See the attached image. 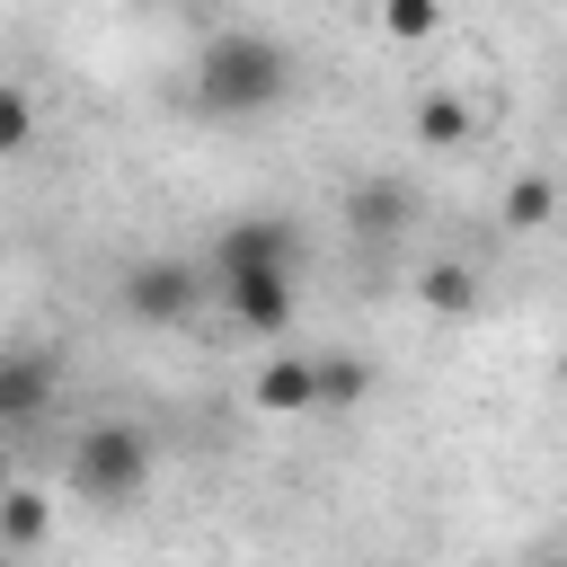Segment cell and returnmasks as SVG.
I'll list each match as a JSON object with an SVG mask.
<instances>
[{
    "label": "cell",
    "mask_w": 567,
    "mask_h": 567,
    "mask_svg": "<svg viewBox=\"0 0 567 567\" xmlns=\"http://www.w3.org/2000/svg\"><path fill=\"white\" fill-rule=\"evenodd\" d=\"M292 275H301V266H239V275H213V292L230 301V319H239L248 337H284V328H292V301H301Z\"/></svg>",
    "instance_id": "cell-5"
},
{
    "label": "cell",
    "mask_w": 567,
    "mask_h": 567,
    "mask_svg": "<svg viewBox=\"0 0 567 567\" xmlns=\"http://www.w3.org/2000/svg\"><path fill=\"white\" fill-rule=\"evenodd\" d=\"M195 301H204V266H186V257H142V266L124 275V310H133L142 328H177Z\"/></svg>",
    "instance_id": "cell-4"
},
{
    "label": "cell",
    "mask_w": 567,
    "mask_h": 567,
    "mask_svg": "<svg viewBox=\"0 0 567 567\" xmlns=\"http://www.w3.org/2000/svg\"><path fill=\"white\" fill-rule=\"evenodd\" d=\"M151 470H159V452L133 416H97L71 434V496H89V505H133L151 487Z\"/></svg>",
    "instance_id": "cell-2"
},
{
    "label": "cell",
    "mask_w": 567,
    "mask_h": 567,
    "mask_svg": "<svg viewBox=\"0 0 567 567\" xmlns=\"http://www.w3.org/2000/svg\"><path fill=\"white\" fill-rule=\"evenodd\" d=\"M27 142H35V106H27L18 89H0V159H18Z\"/></svg>",
    "instance_id": "cell-15"
},
{
    "label": "cell",
    "mask_w": 567,
    "mask_h": 567,
    "mask_svg": "<svg viewBox=\"0 0 567 567\" xmlns=\"http://www.w3.org/2000/svg\"><path fill=\"white\" fill-rule=\"evenodd\" d=\"M416 301H425V310H443V319L478 310V266H461V257H434V266L416 275Z\"/></svg>",
    "instance_id": "cell-8"
},
{
    "label": "cell",
    "mask_w": 567,
    "mask_h": 567,
    "mask_svg": "<svg viewBox=\"0 0 567 567\" xmlns=\"http://www.w3.org/2000/svg\"><path fill=\"white\" fill-rule=\"evenodd\" d=\"M416 142L425 151H461L470 142V106L461 97H416Z\"/></svg>",
    "instance_id": "cell-12"
},
{
    "label": "cell",
    "mask_w": 567,
    "mask_h": 567,
    "mask_svg": "<svg viewBox=\"0 0 567 567\" xmlns=\"http://www.w3.org/2000/svg\"><path fill=\"white\" fill-rule=\"evenodd\" d=\"M0 478H9V425H0Z\"/></svg>",
    "instance_id": "cell-16"
},
{
    "label": "cell",
    "mask_w": 567,
    "mask_h": 567,
    "mask_svg": "<svg viewBox=\"0 0 567 567\" xmlns=\"http://www.w3.org/2000/svg\"><path fill=\"white\" fill-rule=\"evenodd\" d=\"M346 221H354L363 239H390V230L408 221V186H399V177H363V186H346Z\"/></svg>",
    "instance_id": "cell-7"
},
{
    "label": "cell",
    "mask_w": 567,
    "mask_h": 567,
    "mask_svg": "<svg viewBox=\"0 0 567 567\" xmlns=\"http://www.w3.org/2000/svg\"><path fill=\"white\" fill-rule=\"evenodd\" d=\"M549 213H558V186L549 177H514L505 186V230H540Z\"/></svg>",
    "instance_id": "cell-13"
},
{
    "label": "cell",
    "mask_w": 567,
    "mask_h": 567,
    "mask_svg": "<svg viewBox=\"0 0 567 567\" xmlns=\"http://www.w3.org/2000/svg\"><path fill=\"white\" fill-rule=\"evenodd\" d=\"M53 390H62L53 354H35V346L0 354V425H35V416L53 408Z\"/></svg>",
    "instance_id": "cell-6"
},
{
    "label": "cell",
    "mask_w": 567,
    "mask_h": 567,
    "mask_svg": "<svg viewBox=\"0 0 567 567\" xmlns=\"http://www.w3.org/2000/svg\"><path fill=\"white\" fill-rule=\"evenodd\" d=\"M381 27H390L399 44H425V35L443 27V0H381Z\"/></svg>",
    "instance_id": "cell-14"
},
{
    "label": "cell",
    "mask_w": 567,
    "mask_h": 567,
    "mask_svg": "<svg viewBox=\"0 0 567 567\" xmlns=\"http://www.w3.org/2000/svg\"><path fill=\"white\" fill-rule=\"evenodd\" d=\"M257 408L266 416H310V354H275L257 372Z\"/></svg>",
    "instance_id": "cell-9"
},
{
    "label": "cell",
    "mask_w": 567,
    "mask_h": 567,
    "mask_svg": "<svg viewBox=\"0 0 567 567\" xmlns=\"http://www.w3.org/2000/svg\"><path fill=\"white\" fill-rule=\"evenodd\" d=\"M284 89H292V53L275 35H257V27H230V35H213L195 53V106L221 115V124L284 106Z\"/></svg>",
    "instance_id": "cell-1"
},
{
    "label": "cell",
    "mask_w": 567,
    "mask_h": 567,
    "mask_svg": "<svg viewBox=\"0 0 567 567\" xmlns=\"http://www.w3.org/2000/svg\"><path fill=\"white\" fill-rule=\"evenodd\" d=\"M53 532V496H35V487H9L0 478V549H35Z\"/></svg>",
    "instance_id": "cell-10"
},
{
    "label": "cell",
    "mask_w": 567,
    "mask_h": 567,
    "mask_svg": "<svg viewBox=\"0 0 567 567\" xmlns=\"http://www.w3.org/2000/svg\"><path fill=\"white\" fill-rule=\"evenodd\" d=\"M239 266H301V221H292V213H239V221L213 239L204 284H213V275H239Z\"/></svg>",
    "instance_id": "cell-3"
},
{
    "label": "cell",
    "mask_w": 567,
    "mask_h": 567,
    "mask_svg": "<svg viewBox=\"0 0 567 567\" xmlns=\"http://www.w3.org/2000/svg\"><path fill=\"white\" fill-rule=\"evenodd\" d=\"M372 372L354 354H310V408H363Z\"/></svg>",
    "instance_id": "cell-11"
}]
</instances>
